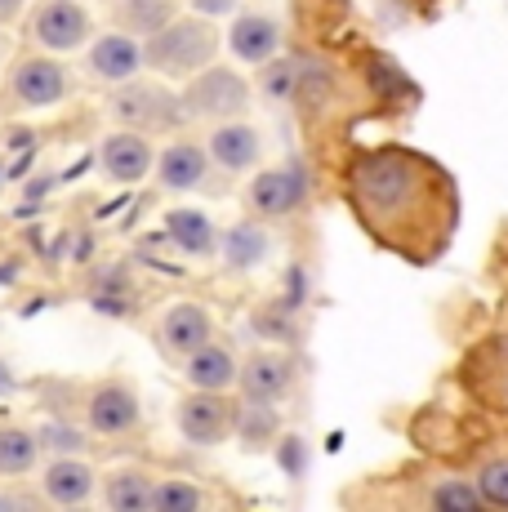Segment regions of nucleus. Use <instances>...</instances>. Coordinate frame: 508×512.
<instances>
[{
  "instance_id": "1",
  "label": "nucleus",
  "mask_w": 508,
  "mask_h": 512,
  "mask_svg": "<svg viewBox=\"0 0 508 512\" xmlns=\"http://www.w3.org/2000/svg\"><path fill=\"white\" fill-rule=\"evenodd\" d=\"M219 49H223V36L214 27V18H205V14H179L170 27H161L156 36L143 41L148 72L174 76V81H188L201 67L219 63Z\"/></svg>"
},
{
  "instance_id": "2",
  "label": "nucleus",
  "mask_w": 508,
  "mask_h": 512,
  "mask_svg": "<svg viewBox=\"0 0 508 512\" xmlns=\"http://www.w3.org/2000/svg\"><path fill=\"white\" fill-rule=\"evenodd\" d=\"M112 121L125 125V130L139 134H174L179 125H188V112H183V98L165 85V76H130V81L112 85Z\"/></svg>"
},
{
  "instance_id": "3",
  "label": "nucleus",
  "mask_w": 508,
  "mask_h": 512,
  "mask_svg": "<svg viewBox=\"0 0 508 512\" xmlns=\"http://www.w3.org/2000/svg\"><path fill=\"white\" fill-rule=\"evenodd\" d=\"M183 98V112H188V125L192 121H205V125H219V121H232V116H246L250 103H254V85L237 67L228 63H210L201 67L197 76H188V85L179 90Z\"/></svg>"
},
{
  "instance_id": "4",
  "label": "nucleus",
  "mask_w": 508,
  "mask_h": 512,
  "mask_svg": "<svg viewBox=\"0 0 508 512\" xmlns=\"http://www.w3.org/2000/svg\"><path fill=\"white\" fill-rule=\"evenodd\" d=\"M76 90L72 67L63 63V54H23L5 76V98L18 112H45V107L67 103Z\"/></svg>"
},
{
  "instance_id": "5",
  "label": "nucleus",
  "mask_w": 508,
  "mask_h": 512,
  "mask_svg": "<svg viewBox=\"0 0 508 512\" xmlns=\"http://www.w3.org/2000/svg\"><path fill=\"white\" fill-rule=\"evenodd\" d=\"M353 192L370 214L388 219V214L406 210V201L415 196V161L402 156V152L366 156L353 174Z\"/></svg>"
},
{
  "instance_id": "6",
  "label": "nucleus",
  "mask_w": 508,
  "mask_h": 512,
  "mask_svg": "<svg viewBox=\"0 0 508 512\" xmlns=\"http://www.w3.org/2000/svg\"><path fill=\"white\" fill-rule=\"evenodd\" d=\"M237 406L228 392H205V388H188L174 406V423H179L183 441L192 446H223V441L237 437Z\"/></svg>"
},
{
  "instance_id": "7",
  "label": "nucleus",
  "mask_w": 508,
  "mask_h": 512,
  "mask_svg": "<svg viewBox=\"0 0 508 512\" xmlns=\"http://www.w3.org/2000/svg\"><path fill=\"white\" fill-rule=\"evenodd\" d=\"M32 41L50 54H76L94 41V14L85 0H36L32 5Z\"/></svg>"
},
{
  "instance_id": "8",
  "label": "nucleus",
  "mask_w": 508,
  "mask_h": 512,
  "mask_svg": "<svg viewBox=\"0 0 508 512\" xmlns=\"http://www.w3.org/2000/svg\"><path fill=\"white\" fill-rule=\"evenodd\" d=\"M85 428L94 437H130L143 428V401L125 379H103L85 397Z\"/></svg>"
},
{
  "instance_id": "9",
  "label": "nucleus",
  "mask_w": 508,
  "mask_h": 512,
  "mask_svg": "<svg viewBox=\"0 0 508 512\" xmlns=\"http://www.w3.org/2000/svg\"><path fill=\"white\" fill-rule=\"evenodd\" d=\"M308 179L299 165H277V170H254V179L246 183V210L263 223L290 219L304 205Z\"/></svg>"
},
{
  "instance_id": "10",
  "label": "nucleus",
  "mask_w": 508,
  "mask_h": 512,
  "mask_svg": "<svg viewBox=\"0 0 508 512\" xmlns=\"http://www.w3.org/2000/svg\"><path fill=\"white\" fill-rule=\"evenodd\" d=\"M156 170V143L152 134H139V130H125L116 125L112 134L99 143V174L116 187H134L143 179H152Z\"/></svg>"
},
{
  "instance_id": "11",
  "label": "nucleus",
  "mask_w": 508,
  "mask_h": 512,
  "mask_svg": "<svg viewBox=\"0 0 508 512\" xmlns=\"http://www.w3.org/2000/svg\"><path fill=\"white\" fill-rule=\"evenodd\" d=\"M85 72H90L99 85H121V81H130V76L148 72L143 41L130 32H121V27L94 36V41L85 45Z\"/></svg>"
},
{
  "instance_id": "12",
  "label": "nucleus",
  "mask_w": 508,
  "mask_h": 512,
  "mask_svg": "<svg viewBox=\"0 0 508 512\" xmlns=\"http://www.w3.org/2000/svg\"><path fill=\"white\" fill-rule=\"evenodd\" d=\"M205 152H210L214 170L228 174V179H237V174L259 170V161H263V134H259V125L246 121V116H232V121H219L210 130V139H205Z\"/></svg>"
},
{
  "instance_id": "13",
  "label": "nucleus",
  "mask_w": 508,
  "mask_h": 512,
  "mask_svg": "<svg viewBox=\"0 0 508 512\" xmlns=\"http://www.w3.org/2000/svg\"><path fill=\"white\" fill-rule=\"evenodd\" d=\"M223 45H228V54L237 58L241 67H263L268 58L281 54L286 32H281V23L268 14V9H237Z\"/></svg>"
},
{
  "instance_id": "14",
  "label": "nucleus",
  "mask_w": 508,
  "mask_h": 512,
  "mask_svg": "<svg viewBox=\"0 0 508 512\" xmlns=\"http://www.w3.org/2000/svg\"><path fill=\"white\" fill-rule=\"evenodd\" d=\"M295 379H299V366L290 352L259 348L241 361L237 388H241V397H250V401H272V406H281V401L295 392Z\"/></svg>"
},
{
  "instance_id": "15",
  "label": "nucleus",
  "mask_w": 508,
  "mask_h": 512,
  "mask_svg": "<svg viewBox=\"0 0 508 512\" xmlns=\"http://www.w3.org/2000/svg\"><path fill=\"white\" fill-rule=\"evenodd\" d=\"M210 339H214V317L201 303H174V308H165L161 321H156V343H161V352L170 361L192 357V352L205 348Z\"/></svg>"
},
{
  "instance_id": "16",
  "label": "nucleus",
  "mask_w": 508,
  "mask_h": 512,
  "mask_svg": "<svg viewBox=\"0 0 508 512\" xmlns=\"http://www.w3.org/2000/svg\"><path fill=\"white\" fill-rule=\"evenodd\" d=\"M99 490V472L85 464L81 455H50L41 464V495L54 508H85Z\"/></svg>"
},
{
  "instance_id": "17",
  "label": "nucleus",
  "mask_w": 508,
  "mask_h": 512,
  "mask_svg": "<svg viewBox=\"0 0 508 512\" xmlns=\"http://www.w3.org/2000/svg\"><path fill=\"white\" fill-rule=\"evenodd\" d=\"M152 179L161 192H192V187H201L210 179V152H205V143L174 139V143L156 147Z\"/></svg>"
},
{
  "instance_id": "18",
  "label": "nucleus",
  "mask_w": 508,
  "mask_h": 512,
  "mask_svg": "<svg viewBox=\"0 0 508 512\" xmlns=\"http://www.w3.org/2000/svg\"><path fill=\"white\" fill-rule=\"evenodd\" d=\"M241 379V361L228 343L210 339L205 348H197L192 357H183V383L188 388H205V392H232Z\"/></svg>"
},
{
  "instance_id": "19",
  "label": "nucleus",
  "mask_w": 508,
  "mask_h": 512,
  "mask_svg": "<svg viewBox=\"0 0 508 512\" xmlns=\"http://www.w3.org/2000/svg\"><path fill=\"white\" fill-rule=\"evenodd\" d=\"M165 236H170V245L179 254H188V259H214L219 241H223L219 223L205 210H170L165 214Z\"/></svg>"
},
{
  "instance_id": "20",
  "label": "nucleus",
  "mask_w": 508,
  "mask_h": 512,
  "mask_svg": "<svg viewBox=\"0 0 508 512\" xmlns=\"http://www.w3.org/2000/svg\"><path fill=\"white\" fill-rule=\"evenodd\" d=\"M268 254H272V236L263 228V219H254V214L232 223L219 241V259L228 263V272H254Z\"/></svg>"
},
{
  "instance_id": "21",
  "label": "nucleus",
  "mask_w": 508,
  "mask_h": 512,
  "mask_svg": "<svg viewBox=\"0 0 508 512\" xmlns=\"http://www.w3.org/2000/svg\"><path fill=\"white\" fill-rule=\"evenodd\" d=\"M183 14V0H112V23L121 32L148 41L161 27H170Z\"/></svg>"
},
{
  "instance_id": "22",
  "label": "nucleus",
  "mask_w": 508,
  "mask_h": 512,
  "mask_svg": "<svg viewBox=\"0 0 508 512\" xmlns=\"http://www.w3.org/2000/svg\"><path fill=\"white\" fill-rule=\"evenodd\" d=\"M45 459L41 432L23 423H0V477H27Z\"/></svg>"
},
{
  "instance_id": "23",
  "label": "nucleus",
  "mask_w": 508,
  "mask_h": 512,
  "mask_svg": "<svg viewBox=\"0 0 508 512\" xmlns=\"http://www.w3.org/2000/svg\"><path fill=\"white\" fill-rule=\"evenodd\" d=\"M152 486H156L152 472L121 468L103 481V504L112 512H152Z\"/></svg>"
},
{
  "instance_id": "24",
  "label": "nucleus",
  "mask_w": 508,
  "mask_h": 512,
  "mask_svg": "<svg viewBox=\"0 0 508 512\" xmlns=\"http://www.w3.org/2000/svg\"><path fill=\"white\" fill-rule=\"evenodd\" d=\"M281 432V415H277V406L272 401H250V397H241V406H237V437H241V446H268L272 437Z\"/></svg>"
},
{
  "instance_id": "25",
  "label": "nucleus",
  "mask_w": 508,
  "mask_h": 512,
  "mask_svg": "<svg viewBox=\"0 0 508 512\" xmlns=\"http://www.w3.org/2000/svg\"><path fill=\"white\" fill-rule=\"evenodd\" d=\"M259 94L268 98V103H295L299 98V58H268V63L259 67Z\"/></svg>"
},
{
  "instance_id": "26",
  "label": "nucleus",
  "mask_w": 508,
  "mask_h": 512,
  "mask_svg": "<svg viewBox=\"0 0 508 512\" xmlns=\"http://www.w3.org/2000/svg\"><path fill=\"white\" fill-rule=\"evenodd\" d=\"M205 508V490L188 477H156L152 486V512H197Z\"/></svg>"
},
{
  "instance_id": "27",
  "label": "nucleus",
  "mask_w": 508,
  "mask_h": 512,
  "mask_svg": "<svg viewBox=\"0 0 508 512\" xmlns=\"http://www.w3.org/2000/svg\"><path fill=\"white\" fill-rule=\"evenodd\" d=\"M36 432H41L45 455H85V446H90V428H76V423H63V419L41 423Z\"/></svg>"
},
{
  "instance_id": "28",
  "label": "nucleus",
  "mask_w": 508,
  "mask_h": 512,
  "mask_svg": "<svg viewBox=\"0 0 508 512\" xmlns=\"http://www.w3.org/2000/svg\"><path fill=\"white\" fill-rule=\"evenodd\" d=\"M428 504L442 508V512H473L477 504H482V490H477V481L451 477V481H442V486H433Z\"/></svg>"
},
{
  "instance_id": "29",
  "label": "nucleus",
  "mask_w": 508,
  "mask_h": 512,
  "mask_svg": "<svg viewBox=\"0 0 508 512\" xmlns=\"http://www.w3.org/2000/svg\"><path fill=\"white\" fill-rule=\"evenodd\" d=\"M477 490H482L486 504L508 508V459H491V464L477 472Z\"/></svg>"
},
{
  "instance_id": "30",
  "label": "nucleus",
  "mask_w": 508,
  "mask_h": 512,
  "mask_svg": "<svg viewBox=\"0 0 508 512\" xmlns=\"http://www.w3.org/2000/svg\"><path fill=\"white\" fill-rule=\"evenodd\" d=\"M192 5V14H205V18H223V14H237L241 0H183Z\"/></svg>"
},
{
  "instance_id": "31",
  "label": "nucleus",
  "mask_w": 508,
  "mask_h": 512,
  "mask_svg": "<svg viewBox=\"0 0 508 512\" xmlns=\"http://www.w3.org/2000/svg\"><path fill=\"white\" fill-rule=\"evenodd\" d=\"M27 14V0H0V23H18V18Z\"/></svg>"
},
{
  "instance_id": "32",
  "label": "nucleus",
  "mask_w": 508,
  "mask_h": 512,
  "mask_svg": "<svg viewBox=\"0 0 508 512\" xmlns=\"http://www.w3.org/2000/svg\"><path fill=\"white\" fill-rule=\"evenodd\" d=\"M0 49H5V23H0Z\"/></svg>"
},
{
  "instance_id": "33",
  "label": "nucleus",
  "mask_w": 508,
  "mask_h": 512,
  "mask_svg": "<svg viewBox=\"0 0 508 512\" xmlns=\"http://www.w3.org/2000/svg\"><path fill=\"white\" fill-rule=\"evenodd\" d=\"M9 504H14V499H5V495H0V508H9Z\"/></svg>"
}]
</instances>
